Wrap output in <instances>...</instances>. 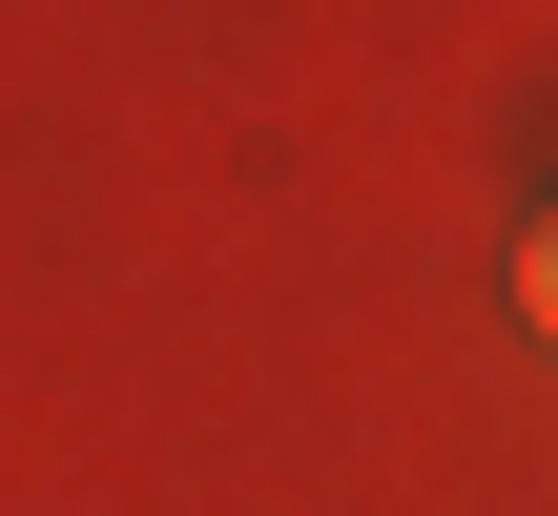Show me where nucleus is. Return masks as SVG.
<instances>
[{"instance_id": "1", "label": "nucleus", "mask_w": 558, "mask_h": 516, "mask_svg": "<svg viewBox=\"0 0 558 516\" xmlns=\"http://www.w3.org/2000/svg\"><path fill=\"white\" fill-rule=\"evenodd\" d=\"M518 310H538V331H558V207H538V228H518Z\"/></svg>"}]
</instances>
